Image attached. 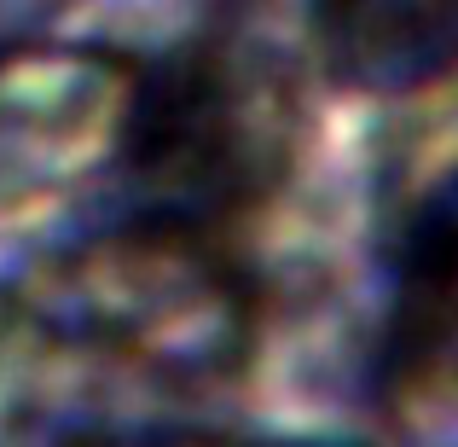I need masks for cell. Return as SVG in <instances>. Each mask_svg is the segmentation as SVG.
I'll return each instance as SVG.
<instances>
[{
	"label": "cell",
	"mask_w": 458,
	"mask_h": 447,
	"mask_svg": "<svg viewBox=\"0 0 458 447\" xmlns=\"http://www.w3.org/2000/svg\"><path fill=\"white\" fill-rule=\"evenodd\" d=\"M111 82L99 70H30L0 88V210L35 186H53L58 175L81 163V151H99L111 134Z\"/></svg>",
	"instance_id": "6da1fadb"
},
{
	"label": "cell",
	"mask_w": 458,
	"mask_h": 447,
	"mask_svg": "<svg viewBox=\"0 0 458 447\" xmlns=\"http://www.w3.org/2000/svg\"><path fill=\"white\" fill-rule=\"evenodd\" d=\"M447 0H325L313 12V41L348 88L389 93L424 76L453 35Z\"/></svg>",
	"instance_id": "7a4b0ae2"
}]
</instances>
